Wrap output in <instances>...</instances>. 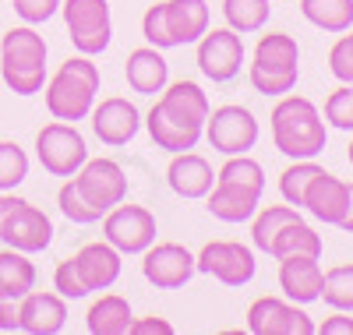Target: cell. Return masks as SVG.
<instances>
[{"label":"cell","mask_w":353,"mask_h":335,"mask_svg":"<svg viewBox=\"0 0 353 335\" xmlns=\"http://www.w3.org/2000/svg\"><path fill=\"white\" fill-rule=\"evenodd\" d=\"M28 176V156L18 141H0V191H14Z\"/></svg>","instance_id":"35"},{"label":"cell","mask_w":353,"mask_h":335,"mask_svg":"<svg viewBox=\"0 0 353 335\" xmlns=\"http://www.w3.org/2000/svg\"><path fill=\"white\" fill-rule=\"evenodd\" d=\"M216 180H226V184H237V187L265 194V170L251 156H226V163L219 166Z\"/></svg>","instance_id":"33"},{"label":"cell","mask_w":353,"mask_h":335,"mask_svg":"<svg viewBox=\"0 0 353 335\" xmlns=\"http://www.w3.org/2000/svg\"><path fill=\"white\" fill-rule=\"evenodd\" d=\"M314 332L318 335H353V314L350 311H332Z\"/></svg>","instance_id":"41"},{"label":"cell","mask_w":353,"mask_h":335,"mask_svg":"<svg viewBox=\"0 0 353 335\" xmlns=\"http://www.w3.org/2000/svg\"><path fill=\"white\" fill-rule=\"evenodd\" d=\"M258 116L241 106V103H226L209 110V120H205V138L209 145L219 152V156H248V152L258 145Z\"/></svg>","instance_id":"7"},{"label":"cell","mask_w":353,"mask_h":335,"mask_svg":"<svg viewBox=\"0 0 353 335\" xmlns=\"http://www.w3.org/2000/svg\"><path fill=\"white\" fill-rule=\"evenodd\" d=\"M156 216L145 205H113L103 216V240L121 254H141L156 243Z\"/></svg>","instance_id":"11"},{"label":"cell","mask_w":353,"mask_h":335,"mask_svg":"<svg viewBox=\"0 0 353 335\" xmlns=\"http://www.w3.org/2000/svg\"><path fill=\"white\" fill-rule=\"evenodd\" d=\"M346 205H350V184H346V180H339L336 173L321 170V173L311 180V187H307L301 208H307L318 223L339 226L343 216H346Z\"/></svg>","instance_id":"19"},{"label":"cell","mask_w":353,"mask_h":335,"mask_svg":"<svg viewBox=\"0 0 353 335\" xmlns=\"http://www.w3.org/2000/svg\"><path fill=\"white\" fill-rule=\"evenodd\" d=\"M0 243L25 254H39L53 243V219L14 191H0Z\"/></svg>","instance_id":"6"},{"label":"cell","mask_w":353,"mask_h":335,"mask_svg":"<svg viewBox=\"0 0 353 335\" xmlns=\"http://www.w3.org/2000/svg\"><path fill=\"white\" fill-rule=\"evenodd\" d=\"M11 4H14V14L25 25H43V21H50L57 11H61L64 0H11Z\"/></svg>","instance_id":"39"},{"label":"cell","mask_w":353,"mask_h":335,"mask_svg":"<svg viewBox=\"0 0 353 335\" xmlns=\"http://www.w3.org/2000/svg\"><path fill=\"white\" fill-rule=\"evenodd\" d=\"M346 156H350V163H353V141H350V152H346Z\"/></svg>","instance_id":"45"},{"label":"cell","mask_w":353,"mask_h":335,"mask_svg":"<svg viewBox=\"0 0 353 335\" xmlns=\"http://www.w3.org/2000/svg\"><path fill=\"white\" fill-rule=\"evenodd\" d=\"M99 96V64L92 57H68L61 71H57L46 85H43V99L53 120H68V124H78L92 113Z\"/></svg>","instance_id":"3"},{"label":"cell","mask_w":353,"mask_h":335,"mask_svg":"<svg viewBox=\"0 0 353 335\" xmlns=\"http://www.w3.org/2000/svg\"><path fill=\"white\" fill-rule=\"evenodd\" d=\"M301 14L321 32H350L353 28V0H301Z\"/></svg>","instance_id":"28"},{"label":"cell","mask_w":353,"mask_h":335,"mask_svg":"<svg viewBox=\"0 0 353 335\" xmlns=\"http://www.w3.org/2000/svg\"><path fill=\"white\" fill-rule=\"evenodd\" d=\"M166 184L176 198H205L216 184V173L209 166V159L198 152H176L166 166Z\"/></svg>","instance_id":"20"},{"label":"cell","mask_w":353,"mask_h":335,"mask_svg":"<svg viewBox=\"0 0 353 335\" xmlns=\"http://www.w3.org/2000/svg\"><path fill=\"white\" fill-rule=\"evenodd\" d=\"M71 46L85 57H99L113 39V21L106 0H64L61 4Z\"/></svg>","instance_id":"8"},{"label":"cell","mask_w":353,"mask_h":335,"mask_svg":"<svg viewBox=\"0 0 353 335\" xmlns=\"http://www.w3.org/2000/svg\"><path fill=\"white\" fill-rule=\"evenodd\" d=\"M321 283H325V272H321L318 258H311V254L279 258V290L286 300L307 307V303L321 300Z\"/></svg>","instance_id":"17"},{"label":"cell","mask_w":353,"mask_h":335,"mask_svg":"<svg viewBox=\"0 0 353 335\" xmlns=\"http://www.w3.org/2000/svg\"><path fill=\"white\" fill-rule=\"evenodd\" d=\"M88 116H92V134L110 148H121V145L134 141V134L141 131V110L124 96L99 99Z\"/></svg>","instance_id":"16"},{"label":"cell","mask_w":353,"mask_h":335,"mask_svg":"<svg viewBox=\"0 0 353 335\" xmlns=\"http://www.w3.org/2000/svg\"><path fill=\"white\" fill-rule=\"evenodd\" d=\"M325 124L353 134V85H339L325 99Z\"/></svg>","instance_id":"36"},{"label":"cell","mask_w":353,"mask_h":335,"mask_svg":"<svg viewBox=\"0 0 353 335\" xmlns=\"http://www.w3.org/2000/svg\"><path fill=\"white\" fill-rule=\"evenodd\" d=\"M74 184H78V191L88 201L103 212V216L113 205L128 201V173H124V166L117 159H103V156L92 159V156H88L85 166L74 173Z\"/></svg>","instance_id":"15"},{"label":"cell","mask_w":353,"mask_h":335,"mask_svg":"<svg viewBox=\"0 0 353 335\" xmlns=\"http://www.w3.org/2000/svg\"><path fill=\"white\" fill-rule=\"evenodd\" d=\"M339 230H346V233H353V184H350V205H346V216H343V223H339Z\"/></svg>","instance_id":"44"},{"label":"cell","mask_w":353,"mask_h":335,"mask_svg":"<svg viewBox=\"0 0 353 335\" xmlns=\"http://www.w3.org/2000/svg\"><path fill=\"white\" fill-rule=\"evenodd\" d=\"M311 314L293 300L279 296H258L248 307V332L254 335H314Z\"/></svg>","instance_id":"14"},{"label":"cell","mask_w":353,"mask_h":335,"mask_svg":"<svg viewBox=\"0 0 353 335\" xmlns=\"http://www.w3.org/2000/svg\"><path fill=\"white\" fill-rule=\"evenodd\" d=\"M53 290L61 293L64 300H85V296H88V286H85L81 272H78V265H74V254L64 258L61 265L53 268Z\"/></svg>","instance_id":"37"},{"label":"cell","mask_w":353,"mask_h":335,"mask_svg":"<svg viewBox=\"0 0 353 335\" xmlns=\"http://www.w3.org/2000/svg\"><path fill=\"white\" fill-rule=\"evenodd\" d=\"M329 71L339 85H353V32H339V39L329 50Z\"/></svg>","instance_id":"38"},{"label":"cell","mask_w":353,"mask_h":335,"mask_svg":"<svg viewBox=\"0 0 353 335\" xmlns=\"http://www.w3.org/2000/svg\"><path fill=\"white\" fill-rule=\"evenodd\" d=\"M36 279H39V272L28 261L25 251H14V247L0 251V296L21 300L28 290H36Z\"/></svg>","instance_id":"26"},{"label":"cell","mask_w":353,"mask_h":335,"mask_svg":"<svg viewBox=\"0 0 353 335\" xmlns=\"http://www.w3.org/2000/svg\"><path fill=\"white\" fill-rule=\"evenodd\" d=\"M194 254L184 247V243H152L149 251H141V276L145 283H152L156 290H184L194 279Z\"/></svg>","instance_id":"13"},{"label":"cell","mask_w":353,"mask_h":335,"mask_svg":"<svg viewBox=\"0 0 353 335\" xmlns=\"http://www.w3.org/2000/svg\"><path fill=\"white\" fill-rule=\"evenodd\" d=\"M321 300H325L332 311H350L353 314V265H336V268L325 272Z\"/></svg>","instance_id":"34"},{"label":"cell","mask_w":353,"mask_h":335,"mask_svg":"<svg viewBox=\"0 0 353 335\" xmlns=\"http://www.w3.org/2000/svg\"><path fill=\"white\" fill-rule=\"evenodd\" d=\"M269 128L276 148L286 159H318L329 141L325 116L307 96H279V103L269 113Z\"/></svg>","instance_id":"2"},{"label":"cell","mask_w":353,"mask_h":335,"mask_svg":"<svg viewBox=\"0 0 353 335\" xmlns=\"http://www.w3.org/2000/svg\"><path fill=\"white\" fill-rule=\"evenodd\" d=\"M141 36H145V43L156 46V50H173L170 46V36H166V21H163V4H152L149 11H145Z\"/></svg>","instance_id":"40"},{"label":"cell","mask_w":353,"mask_h":335,"mask_svg":"<svg viewBox=\"0 0 353 335\" xmlns=\"http://www.w3.org/2000/svg\"><path fill=\"white\" fill-rule=\"evenodd\" d=\"M0 332H21V311L11 296H0Z\"/></svg>","instance_id":"43"},{"label":"cell","mask_w":353,"mask_h":335,"mask_svg":"<svg viewBox=\"0 0 353 335\" xmlns=\"http://www.w3.org/2000/svg\"><path fill=\"white\" fill-rule=\"evenodd\" d=\"M36 156L50 176H74L88 159V145L74 124L53 120V124L39 128V134H36Z\"/></svg>","instance_id":"9"},{"label":"cell","mask_w":353,"mask_h":335,"mask_svg":"<svg viewBox=\"0 0 353 335\" xmlns=\"http://www.w3.org/2000/svg\"><path fill=\"white\" fill-rule=\"evenodd\" d=\"M321 170H325V166H318L314 159H290V166L279 173V194H283V201L293 205V208H301L304 205V194L311 187V180Z\"/></svg>","instance_id":"31"},{"label":"cell","mask_w":353,"mask_h":335,"mask_svg":"<svg viewBox=\"0 0 353 335\" xmlns=\"http://www.w3.org/2000/svg\"><path fill=\"white\" fill-rule=\"evenodd\" d=\"M124 78H128V85L134 88L138 96L163 92V88L170 85V64H166L163 50H156V46L131 50L128 60H124Z\"/></svg>","instance_id":"23"},{"label":"cell","mask_w":353,"mask_h":335,"mask_svg":"<svg viewBox=\"0 0 353 335\" xmlns=\"http://www.w3.org/2000/svg\"><path fill=\"white\" fill-rule=\"evenodd\" d=\"M209 110L212 106H209V96L201 92V85L184 78V81H173L163 88L141 124H145L156 148L176 156V152H188L205 138Z\"/></svg>","instance_id":"1"},{"label":"cell","mask_w":353,"mask_h":335,"mask_svg":"<svg viewBox=\"0 0 353 335\" xmlns=\"http://www.w3.org/2000/svg\"><path fill=\"white\" fill-rule=\"evenodd\" d=\"M18 311H21V332L28 335H57L68 325V300L61 293L28 290L18 300Z\"/></svg>","instance_id":"18"},{"label":"cell","mask_w":353,"mask_h":335,"mask_svg":"<svg viewBox=\"0 0 353 335\" xmlns=\"http://www.w3.org/2000/svg\"><path fill=\"white\" fill-rule=\"evenodd\" d=\"M269 254L279 261V258H290V254H311V258H321V236L314 233V226H307L304 219L290 223L279 230V236L272 240Z\"/></svg>","instance_id":"29"},{"label":"cell","mask_w":353,"mask_h":335,"mask_svg":"<svg viewBox=\"0 0 353 335\" xmlns=\"http://www.w3.org/2000/svg\"><path fill=\"white\" fill-rule=\"evenodd\" d=\"M131 321V303L121 293H103L99 300H92V307L85 314V328L92 335H128Z\"/></svg>","instance_id":"25"},{"label":"cell","mask_w":353,"mask_h":335,"mask_svg":"<svg viewBox=\"0 0 353 335\" xmlns=\"http://www.w3.org/2000/svg\"><path fill=\"white\" fill-rule=\"evenodd\" d=\"M124 254L113 247V243L106 240H92V243H85V247L74 254V265L81 272V279L88 286V293H96V290H110L117 279H121V272H124Z\"/></svg>","instance_id":"21"},{"label":"cell","mask_w":353,"mask_h":335,"mask_svg":"<svg viewBox=\"0 0 353 335\" xmlns=\"http://www.w3.org/2000/svg\"><path fill=\"white\" fill-rule=\"evenodd\" d=\"M198 71L209 78V81H216V85H223V81H233L241 74V64H244V39H241V32H233V28L226 25V28H209L198 43Z\"/></svg>","instance_id":"12"},{"label":"cell","mask_w":353,"mask_h":335,"mask_svg":"<svg viewBox=\"0 0 353 335\" xmlns=\"http://www.w3.org/2000/svg\"><path fill=\"white\" fill-rule=\"evenodd\" d=\"M194 265H198L201 276H212L216 283L233 286V290L248 286L254 279V268H258L254 251L241 240H209L194 254Z\"/></svg>","instance_id":"10"},{"label":"cell","mask_w":353,"mask_h":335,"mask_svg":"<svg viewBox=\"0 0 353 335\" xmlns=\"http://www.w3.org/2000/svg\"><path fill=\"white\" fill-rule=\"evenodd\" d=\"M258 205H261V194L258 191L226 184V180H216L212 191L205 194V208H209L219 223H251Z\"/></svg>","instance_id":"24"},{"label":"cell","mask_w":353,"mask_h":335,"mask_svg":"<svg viewBox=\"0 0 353 335\" xmlns=\"http://www.w3.org/2000/svg\"><path fill=\"white\" fill-rule=\"evenodd\" d=\"M163 21L170 46H191L209 32V4L205 0H163Z\"/></svg>","instance_id":"22"},{"label":"cell","mask_w":353,"mask_h":335,"mask_svg":"<svg viewBox=\"0 0 353 335\" xmlns=\"http://www.w3.org/2000/svg\"><path fill=\"white\" fill-rule=\"evenodd\" d=\"M173 332H176V328H173L166 318H156V314H152V318H134L128 335H173Z\"/></svg>","instance_id":"42"},{"label":"cell","mask_w":353,"mask_h":335,"mask_svg":"<svg viewBox=\"0 0 353 335\" xmlns=\"http://www.w3.org/2000/svg\"><path fill=\"white\" fill-rule=\"evenodd\" d=\"M269 14H272L269 0H223V18L233 32H241V36L261 32V28L269 25Z\"/></svg>","instance_id":"30"},{"label":"cell","mask_w":353,"mask_h":335,"mask_svg":"<svg viewBox=\"0 0 353 335\" xmlns=\"http://www.w3.org/2000/svg\"><path fill=\"white\" fill-rule=\"evenodd\" d=\"M297 219H301V208H293V205H258V212L251 216V243L258 251L269 254L279 230L297 223Z\"/></svg>","instance_id":"27"},{"label":"cell","mask_w":353,"mask_h":335,"mask_svg":"<svg viewBox=\"0 0 353 335\" xmlns=\"http://www.w3.org/2000/svg\"><path fill=\"white\" fill-rule=\"evenodd\" d=\"M57 208L64 212V219H71V223H78V226H92V223H103V212H99L92 201H88L81 191H78L74 176H64L61 191H57Z\"/></svg>","instance_id":"32"},{"label":"cell","mask_w":353,"mask_h":335,"mask_svg":"<svg viewBox=\"0 0 353 335\" xmlns=\"http://www.w3.org/2000/svg\"><path fill=\"white\" fill-rule=\"evenodd\" d=\"M46 39L36 25H14L0 36V78L14 96H36L46 85Z\"/></svg>","instance_id":"4"},{"label":"cell","mask_w":353,"mask_h":335,"mask_svg":"<svg viewBox=\"0 0 353 335\" xmlns=\"http://www.w3.org/2000/svg\"><path fill=\"white\" fill-rule=\"evenodd\" d=\"M301 78V46L290 32H269L258 36L254 57L248 68V81L258 96L265 99H279L297 88Z\"/></svg>","instance_id":"5"}]
</instances>
